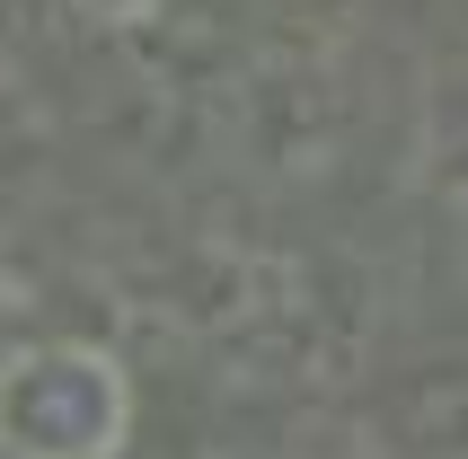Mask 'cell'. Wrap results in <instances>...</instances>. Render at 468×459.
<instances>
[{
	"label": "cell",
	"mask_w": 468,
	"mask_h": 459,
	"mask_svg": "<svg viewBox=\"0 0 468 459\" xmlns=\"http://www.w3.org/2000/svg\"><path fill=\"white\" fill-rule=\"evenodd\" d=\"M115 433V380L98 354H27L0 380V442L18 459H98Z\"/></svg>",
	"instance_id": "cell-1"
}]
</instances>
